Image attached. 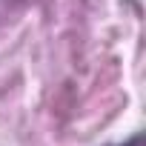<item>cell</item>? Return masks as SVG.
Returning a JSON list of instances; mask_svg holds the SVG:
<instances>
[{
    "mask_svg": "<svg viewBox=\"0 0 146 146\" xmlns=\"http://www.w3.org/2000/svg\"><path fill=\"white\" fill-rule=\"evenodd\" d=\"M112 146H143V135L137 132V135H132L129 140H123V143H112Z\"/></svg>",
    "mask_w": 146,
    "mask_h": 146,
    "instance_id": "obj_1",
    "label": "cell"
}]
</instances>
